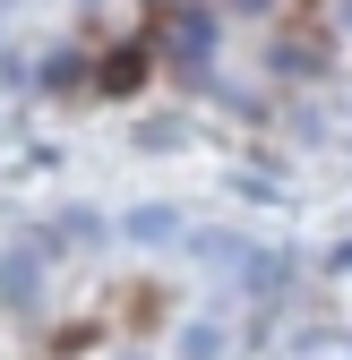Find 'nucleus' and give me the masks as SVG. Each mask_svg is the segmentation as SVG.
Listing matches in <instances>:
<instances>
[{
    "instance_id": "1",
    "label": "nucleus",
    "mask_w": 352,
    "mask_h": 360,
    "mask_svg": "<svg viewBox=\"0 0 352 360\" xmlns=\"http://www.w3.org/2000/svg\"><path fill=\"white\" fill-rule=\"evenodd\" d=\"M172 60L189 77H206V60H215V18L206 9H172Z\"/></svg>"
},
{
    "instance_id": "2",
    "label": "nucleus",
    "mask_w": 352,
    "mask_h": 360,
    "mask_svg": "<svg viewBox=\"0 0 352 360\" xmlns=\"http://www.w3.org/2000/svg\"><path fill=\"white\" fill-rule=\"evenodd\" d=\"M34 292H43V240H26V249L0 257V300H9V309H34Z\"/></svg>"
},
{
    "instance_id": "3",
    "label": "nucleus",
    "mask_w": 352,
    "mask_h": 360,
    "mask_svg": "<svg viewBox=\"0 0 352 360\" xmlns=\"http://www.w3.org/2000/svg\"><path fill=\"white\" fill-rule=\"evenodd\" d=\"M172 232H181V223H172L163 206H138V214H129V240H172Z\"/></svg>"
},
{
    "instance_id": "4",
    "label": "nucleus",
    "mask_w": 352,
    "mask_h": 360,
    "mask_svg": "<svg viewBox=\"0 0 352 360\" xmlns=\"http://www.w3.org/2000/svg\"><path fill=\"white\" fill-rule=\"evenodd\" d=\"M181 360H224V326H189L181 335Z\"/></svg>"
},
{
    "instance_id": "5",
    "label": "nucleus",
    "mask_w": 352,
    "mask_h": 360,
    "mask_svg": "<svg viewBox=\"0 0 352 360\" xmlns=\"http://www.w3.org/2000/svg\"><path fill=\"white\" fill-rule=\"evenodd\" d=\"M129 360H138V352H129Z\"/></svg>"
}]
</instances>
